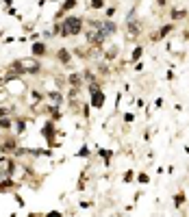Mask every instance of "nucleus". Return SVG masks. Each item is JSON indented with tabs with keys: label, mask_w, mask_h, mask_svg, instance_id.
<instances>
[{
	"label": "nucleus",
	"mask_w": 189,
	"mask_h": 217,
	"mask_svg": "<svg viewBox=\"0 0 189 217\" xmlns=\"http://www.w3.org/2000/svg\"><path fill=\"white\" fill-rule=\"evenodd\" d=\"M17 63H20V67L26 70V72H37V70H39V63L33 61V59H22V61H17Z\"/></svg>",
	"instance_id": "f03ea898"
},
{
	"label": "nucleus",
	"mask_w": 189,
	"mask_h": 217,
	"mask_svg": "<svg viewBox=\"0 0 189 217\" xmlns=\"http://www.w3.org/2000/svg\"><path fill=\"white\" fill-rule=\"evenodd\" d=\"M76 54H78V57H85L87 52H85V48H76Z\"/></svg>",
	"instance_id": "f3484780"
},
{
	"label": "nucleus",
	"mask_w": 189,
	"mask_h": 217,
	"mask_svg": "<svg viewBox=\"0 0 189 217\" xmlns=\"http://www.w3.org/2000/svg\"><path fill=\"white\" fill-rule=\"evenodd\" d=\"M185 15H187L185 11H174V13H172V17H174V20H183Z\"/></svg>",
	"instance_id": "9b49d317"
},
{
	"label": "nucleus",
	"mask_w": 189,
	"mask_h": 217,
	"mask_svg": "<svg viewBox=\"0 0 189 217\" xmlns=\"http://www.w3.org/2000/svg\"><path fill=\"white\" fill-rule=\"evenodd\" d=\"M92 7L94 9H102L104 7V0H92Z\"/></svg>",
	"instance_id": "9d476101"
},
{
	"label": "nucleus",
	"mask_w": 189,
	"mask_h": 217,
	"mask_svg": "<svg viewBox=\"0 0 189 217\" xmlns=\"http://www.w3.org/2000/svg\"><path fill=\"white\" fill-rule=\"evenodd\" d=\"M94 98H92V104L94 106H102L104 104V94H100V91H98V89H94Z\"/></svg>",
	"instance_id": "20e7f679"
},
{
	"label": "nucleus",
	"mask_w": 189,
	"mask_h": 217,
	"mask_svg": "<svg viewBox=\"0 0 189 217\" xmlns=\"http://www.w3.org/2000/svg\"><path fill=\"white\" fill-rule=\"evenodd\" d=\"M89 154V150L87 148H80V152H78V156H87Z\"/></svg>",
	"instance_id": "dca6fc26"
},
{
	"label": "nucleus",
	"mask_w": 189,
	"mask_h": 217,
	"mask_svg": "<svg viewBox=\"0 0 189 217\" xmlns=\"http://www.w3.org/2000/svg\"><path fill=\"white\" fill-rule=\"evenodd\" d=\"M102 31H109V33H115V24H111V22H106V24H102Z\"/></svg>",
	"instance_id": "1a4fd4ad"
},
{
	"label": "nucleus",
	"mask_w": 189,
	"mask_h": 217,
	"mask_svg": "<svg viewBox=\"0 0 189 217\" xmlns=\"http://www.w3.org/2000/svg\"><path fill=\"white\" fill-rule=\"evenodd\" d=\"M0 126H2V128H9V126H11V122H9V120H0Z\"/></svg>",
	"instance_id": "2eb2a0df"
},
{
	"label": "nucleus",
	"mask_w": 189,
	"mask_h": 217,
	"mask_svg": "<svg viewBox=\"0 0 189 217\" xmlns=\"http://www.w3.org/2000/svg\"><path fill=\"white\" fill-rule=\"evenodd\" d=\"M50 98H52L55 102H61V96H59V94H50Z\"/></svg>",
	"instance_id": "a211bd4d"
},
{
	"label": "nucleus",
	"mask_w": 189,
	"mask_h": 217,
	"mask_svg": "<svg viewBox=\"0 0 189 217\" xmlns=\"http://www.w3.org/2000/svg\"><path fill=\"white\" fill-rule=\"evenodd\" d=\"M78 83H80V76H78V74H72V76H70V85L78 87Z\"/></svg>",
	"instance_id": "423d86ee"
},
{
	"label": "nucleus",
	"mask_w": 189,
	"mask_h": 217,
	"mask_svg": "<svg viewBox=\"0 0 189 217\" xmlns=\"http://www.w3.org/2000/svg\"><path fill=\"white\" fill-rule=\"evenodd\" d=\"M59 59H61L63 63H68V61H70V52H65V50H61V52H59Z\"/></svg>",
	"instance_id": "6e6552de"
},
{
	"label": "nucleus",
	"mask_w": 189,
	"mask_h": 217,
	"mask_svg": "<svg viewBox=\"0 0 189 217\" xmlns=\"http://www.w3.org/2000/svg\"><path fill=\"white\" fill-rule=\"evenodd\" d=\"M128 31H130V35H139V24L135 26V22H130L128 24Z\"/></svg>",
	"instance_id": "0eeeda50"
},
{
	"label": "nucleus",
	"mask_w": 189,
	"mask_h": 217,
	"mask_svg": "<svg viewBox=\"0 0 189 217\" xmlns=\"http://www.w3.org/2000/svg\"><path fill=\"white\" fill-rule=\"evenodd\" d=\"M139 57H141V48H135V52H133V59H135V61H137Z\"/></svg>",
	"instance_id": "ddd939ff"
},
{
	"label": "nucleus",
	"mask_w": 189,
	"mask_h": 217,
	"mask_svg": "<svg viewBox=\"0 0 189 217\" xmlns=\"http://www.w3.org/2000/svg\"><path fill=\"white\" fill-rule=\"evenodd\" d=\"M76 4V0H68V2L65 4H63V9H72V7H74Z\"/></svg>",
	"instance_id": "4468645a"
},
{
	"label": "nucleus",
	"mask_w": 189,
	"mask_h": 217,
	"mask_svg": "<svg viewBox=\"0 0 189 217\" xmlns=\"http://www.w3.org/2000/svg\"><path fill=\"white\" fill-rule=\"evenodd\" d=\"M80 28H83V20L80 17H68L61 26V31H63L61 35H78Z\"/></svg>",
	"instance_id": "f257e3e1"
},
{
	"label": "nucleus",
	"mask_w": 189,
	"mask_h": 217,
	"mask_svg": "<svg viewBox=\"0 0 189 217\" xmlns=\"http://www.w3.org/2000/svg\"><path fill=\"white\" fill-rule=\"evenodd\" d=\"M115 54H118V48H111L109 52H106V59H113V57H115Z\"/></svg>",
	"instance_id": "f8f14e48"
},
{
	"label": "nucleus",
	"mask_w": 189,
	"mask_h": 217,
	"mask_svg": "<svg viewBox=\"0 0 189 217\" xmlns=\"http://www.w3.org/2000/svg\"><path fill=\"white\" fill-rule=\"evenodd\" d=\"M87 39H89V43H102V41H104V31L100 28V31L87 33Z\"/></svg>",
	"instance_id": "7ed1b4c3"
},
{
	"label": "nucleus",
	"mask_w": 189,
	"mask_h": 217,
	"mask_svg": "<svg viewBox=\"0 0 189 217\" xmlns=\"http://www.w3.org/2000/svg\"><path fill=\"white\" fill-rule=\"evenodd\" d=\"M44 52H46V46H44V43H35V46H33V54H37V57H39V54H44Z\"/></svg>",
	"instance_id": "39448f33"
}]
</instances>
